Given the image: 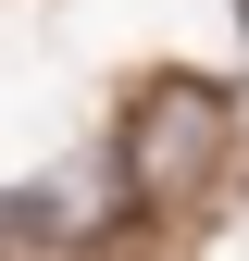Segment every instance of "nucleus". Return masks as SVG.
Masks as SVG:
<instances>
[{
    "instance_id": "f257e3e1",
    "label": "nucleus",
    "mask_w": 249,
    "mask_h": 261,
    "mask_svg": "<svg viewBox=\"0 0 249 261\" xmlns=\"http://www.w3.org/2000/svg\"><path fill=\"white\" fill-rule=\"evenodd\" d=\"M225 137H237V112H225V87H137V112H124V187H137L150 212H175V199H200L212 174H225Z\"/></svg>"
}]
</instances>
